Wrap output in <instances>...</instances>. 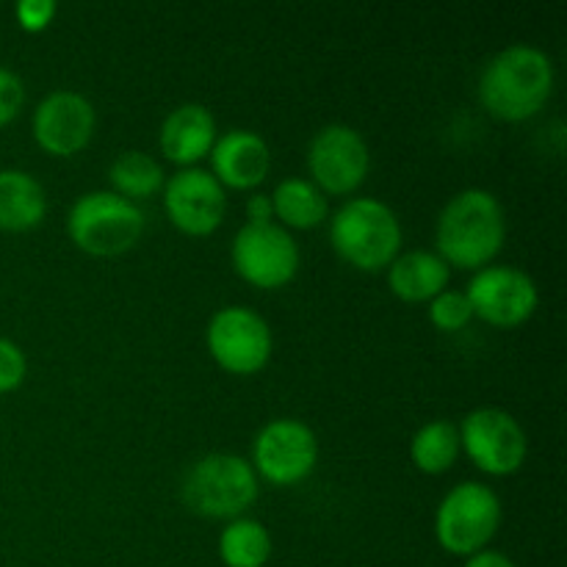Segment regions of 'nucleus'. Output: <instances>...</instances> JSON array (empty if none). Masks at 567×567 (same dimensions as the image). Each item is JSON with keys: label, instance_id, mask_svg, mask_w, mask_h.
<instances>
[{"label": "nucleus", "instance_id": "a211bd4d", "mask_svg": "<svg viewBox=\"0 0 567 567\" xmlns=\"http://www.w3.org/2000/svg\"><path fill=\"white\" fill-rule=\"evenodd\" d=\"M48 214L44 186L22 169H0V230L22 233L42 225Z\"/></svg>", "mask_w": 567, "mask_h": 567}, {"label": "nucleus", "instance_id": "2eb2a0df", "mask_svg": "<svg viewBox=\"0 0 567 567\" xmlns=\"http://www.w3.org/2000/svg\"><path fill=\"white\" fill-rule=\"evenodd\" d=\"M210 175L230 188H255L271 169V153L264 136L255 131H227L216 136L210 150Z\"/></svg>", "mask_w": 567, "mask_h": 567}, {"label": "nucleus", "instance_id": "aec40b11", "mask_svg": "<svg viewBox=\"0 0 567 567\" xmlns=\"http://www.w3.org/2000/svg\"><path fill=\"white\" fill-rule=\"evenodd\" d=\"M460 452H463V449H460V432L457 426L446 419L424 424L413 435V443H410V457H413L415 468L432 476H441L446 474V471H452Z\"/></svg>", "mask_w": 567, "mask_h": 567}, {"label": "nucleus", "instance_id": "f8f14e48", "mask_svg": "<svg viewBox=\"0 0 567 567\" xmlns=\"http://www.w3.org/2000/svg\"><path fill=\"white\" fill-rule=\"evenodd\" d=\"M308 169L324 194H349L371 169L369 144L354 127L327 125L308 147Z\"/></svg>", "mask_w": 567, "mask_h": 567}, {"label": "nucleus", "instance_id": "423d86ee", "mask_svg": "<svg viewBox=\"0 0 567 567\" xmlns=\"http://www.w3.org/2000/svg\"><path fill=\"white\" fill-rule=\"evenodd\" d=\"M502 526V498L482 482H463L443 496L435 513V537L443 551L474 557L485 551Z\"/></svg>", "mask_w": 567, "mask_h": 567}, {"label": "nucleus", "instance_id": "7ed1b4c3", "mask_svg": "<svg viewBox=\"0 0 567 567\" xmlns=\"http://www.w3.org/2000/svg\"><path fill=\"white\" fill-rule=\"evenodd\" d=\"M330 241L349 266L380 271L402 249V225L391 205L377 197L347 199L330 221Z\"/></svg>", "mask_w": 567, "mask_h": 567}, {"label": "nucleus", "instance_id": "ddd939ff", "mask_svg": "<svg viewBox=\"0 0 567 567\" xmlns=\"http://www.w3.org/2000/svg\"><path fill=\"white\" fill-rule=\"evenodd\" d=\"M164 208L177 230L188 236H208L225 219V186L208 169L183 166L164 183Z\"/></svg>", "mask_w": 567, "mask_h": 567}, {"label": "nucleus", "instance_id": "6e6552de", "mask_svg": "<svg viewBox=\"0 0 567 567\" xmlns=\"http://www.w3.org/2000/svg\"><path fill=\"white\" fill-rule=\"evenodd\" d=\"M460 449L491 476H509L524 468L529 437L515 415L502 408L471 410L460 424Z\"/></svg>", "mask_w": 567, "mask_h": 567}, {"label": "nucleus", "instance_id": "9b49d317", "mask_svg": "<svg viewBox=\"0 0 567 567\" xmlns=\"http://www.w3.org/2000/svg\"><path fill=\"white\" fill-rule=\"evenodd\" d=\"M474 316L493 327H518L532 319L540 293L535 280L515 266H485L465 288Z\"/></svg>", "mask_w": 567, "mask_h": 567}, {"label": "nucleus", "instance_id": "412c9836", "mask_svg": "<svg viewBox=\"0 0 567 567\" xmlns=\"http://www.w3.org/2000/svg\"><path fill=\"white\" fill-rule=\"evenodd\" d=\"M271 548L269 529L252 518L230 520L219 535V557L227 567H266Z\"/></svg>", "mask_w": 567, "mask_h": 567}, {"label": "nucleus", "instance_id": "f257e3e1", "mask_svg": "<svg viewBox=\"0 0 567 567\" xmlns=\"http://www.w3.org/2000/svg\"><path fill=\"white\" fill-rule=\"evenodd\" d=\"M507 238V216L502 199L487 188H465L446 203L437 216V255L457 269L480 271L502 252Z\"/></svg>", "mask_w": 567, "mask_h": 567}, {"label": "nucleus", "instance_id": "b1692460", "mask_svg": "<svg viewBox=\"0 0 567 567\" xmlns=\"http://www.w3.org/2000/svg\"><path fill=\"white\" fill-rule=\"evenodd\" d=\"M28 371V360L22 349L9 338H0V393H9L22 385Z\"/></svg>", "mask_w": 567, "mask_h": 567}, {"label": "nucleus", "instance_id": "f03ea898", "mask_svg": "<svg viewBox=\"0 0 567 567\" xmlns=\"http://www.w3.org/2000/svg\"><path fill=\"white\" fill-rule=\"evenodd\" d=\"M554 92V64L535 44L498 50L480 75V100L493 116L520 122L535 116Z\"/></svg>", "mask_w": 567, "mask_h": 567}, {"label": "nucleus", "instance_id": "6ab92c4d", "mask_svg": "<svg viewBox=\"0 0 567 567\" xmlns=\"http://www.w3.org/2000/svg\"><path fill=\"white\" fill-rule=\"evenodd\" d=\"M271 208L282 225L297 227V230H313L330 214L324 192L305 177H286L277 183L271 194Z\"/></svg>", "mask_w": 567, "mask_h": 567}, {"label": "nucleus", "instance_id": "5701e85b", "mask_svg": "<svg viewBox=\"0 0 567 567\" xmlns=\"http://www.w3.org/2000/svg\"><path fill=\"white\" fill-rule=\"evenodd\" d=\"M474 319V308H471L465 291H441L430 302V321L443 332L465 330Z\"/></svg>", "mask_w": 567, "mask_h": 567}, {"label": "nucleus", "instance_id": "f3484780", "mask_svg": "<svg viewBox=\"0 0 567 567\" xmlns=\"http://www.w3.org/2000/svg\"><path fill=\"white\" fill-rule=\"evenodd\" d=\"M449 269L446 260L430 249H413L393 258L388 266V286L404 302H432L441 291H446Z\"/></svg>", "mask_w": 567, "mask_h": 567}, {"label": "nucleus", "instance_id": "4468645a", "mask_svg": "<svg viewBox=\"0 0 567 567\" xmlns=\"http://www.w3.org/2000/svg\"><path fill=\"white\" fill-rule=\"evenodd\" d=\"M97 114L94 105L72 89H55L33 111V138L50 155H75L92 142Z\"/></svg>", "mask_w": 567, "mask_h": 567}, {"label": "nucleus", "instance_id": "1a4fd4ad", "mask_svg": "<svg viewBox=\"0 0 567 567\" xmlns=\"http://www.w3.org/2000/svg\"><path fill=\"white\" fill-rule=\"evenodd\" d=\"M233 266L238 275L255 288H275L288 286L299 271V244L282 225L266 221V225H244L233 238L230 249Z\"/></svg>", "mask_w": 567, "mask_h": 567}, {"label": "nucleus", "instance_id": "a878e982", "mask_svg": "<svg viewBox=\"0 0 567 567\" xmlns=\"http://www.w3.org/2000/svg\"><path fill=\"white\" fill-rule=\"evenodd\" d=\"M55 9L59 6L53 0H22V3H17L14 17L25 31H44L53 22Z\"/></svg>", "mask_w": 567, "mask_h": 567}, {"label": "nucleus", "instance_id": "4be33fe9", "mask_svg": "<svg viewBox=\"0 0 567 567\" xmlns=\"http://www.w3.org/2000/svg\"><path fill=\"white\" fill-rule=\"evenodd\" d=\"M109 181L114 186V194L136 203V199H147L155 192H161L166 183V175L164 166L153 155L142 153V150H127V153L114 158V164L109 169Z\"/></svg>", "mask_w": 567, "mask_h": 567}, {"label": "nucleus", "instance_id": "dca6fc26", "mask_svg": "<svg viewBox=\"0 0 567 567\" xmlns=\"http://www.w3.org/2000/svg\"><path fill=\"white\" fill-rule=\"evenodd\" d=\"M161 153L181 166H194L210 155L216 142V120L208 105L183 103L169 111L161 125Z\"/></svg>", "mask_w": 567, "mask_h": 567}, {"label": "nucleus", "instance_id": "39448f33", "mask_svg": "<svg viewBox=\"0 0 567 567\" xmlns=\"http://www.w3.org/2000/svg\"><path fill=\"white\" fill-rule=\"evenodd\" d=\"M66 233L83 252L111 258L136 247L144 233V214L136 203L120 194L89 192L72 203Z\"/></svg>", "mask_w": 567, "mask_h": 567}, {"label": "nucleus", "instance_id": "0eeeda50", "mask_svg": "<svg viewBox=\"0 0 567 567\" xmlns=\"http://www.w3.org/2000/svg\"><path fill=\"white\" fill-rule=\"evenodd\" d=\"M205 343L216 363L236 377L258 374L266 369L275 349L271 327L258 310L247 305H227L216 310L205 330Z\"/></svg>", "mask_w": 567, "mask_h": 567}, {"label": "nucleus", "instance_id": "20e7f679", "mask_svg": "<svg viewBox=\"0 0 567 567\" xmlns=\"http://www.w3.org/2000/svg\"><path fill=\"white\" fill-rule=\"evenodd\" d=\"M181 496L192 513L236 520L258 498V474L236 454H205L183 476Z\"/></svg>", "mask_w": 567, "mask_h": 567}, {"label": "nucleus", "instance_id": "bb28decb", "mask_svg": "<svg viewBox=\"0 0 567 567\" xmlns=\"http://www.w3.org/2000/svg\"><path fill=\"white\" fill-rule=\"evenodd\" d=\"M275 219V208H271V197L266 194H252L247 199V221L249 225H266Z\"/></svg>", "mask_w": 567, "mask_h": 567}, {"label": "nucleus", "instance_id": "9d476101", "mask_svg": "<svg viewBox=\"0 0 567 567\" xmlns=\"http://www.w3.org/2000/svg\"><path fill=\"white\" fill-rule=\"evenodd\" d=\"M319 463L316 432L299 419H275L255 435L252 468L271 485H297Z\"/></svg>", "mask_w": 567, "mask_h": 567}, {"label": "nucleus", "instance_id": "cd10ccee", "mask_svg": "<svg viewBox=\"0 0 567 567\" xmlns=\"http://www.w3.org/2000/svg\"><path fill=\"white\" fill-rule=\"evenodd\" d=\"M465 567H518L507 554L493 551V548H485V551L474 554V557L465 559Z\"/></svg>", "mask_w": 567, "mask_h": 567}, {"label": "nucleus", "instance_id": "393cba45", "mask_svg": "<svg viewBox=\"0 0 567 567\" xmlns=\"http://www.w3.org/2000/svg\"><path fill=\"white\" fill-rule=\"evenodd\" d=\"M22 103H25V86H22L20 75L0 66V127L9 125L20 114Z\"/></svg>", "mask_w": 567, "mask_h": 567}]
</instances>
